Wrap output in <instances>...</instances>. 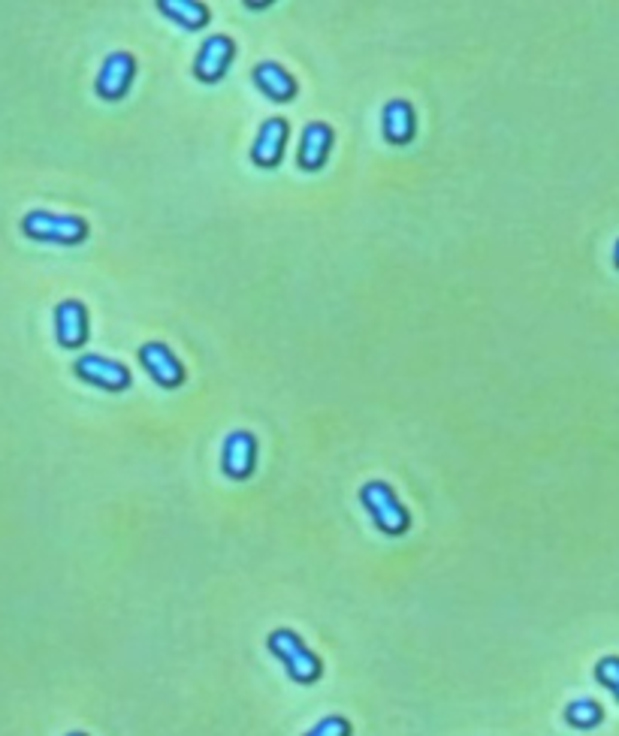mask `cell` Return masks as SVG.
<instances>
[{"label": "cell", "mask_w": 619, "mask_h": 736, "mask_svg": "<svg viewBox=\"0 0 619 736\" xmlns=\"http://www.w3.org/2000/svg\"><path fill=\"white\" fill-rule=\"evenodd\" d=\"M22 233L43 245L73 248L88 239V221L79 215H55L46 209H34L22 218Z\"/></svg>", "instance_id": "1"}, {"label": "cell", "mask_w": 619, "mask_h": 736, "mask_svg": "<svg viewBox=\"0 0 619 736\" xmlns=\"http://www.w3.org/2000/svg\"><path fill=\"white\" fill-rule=\"evenodd\" d=\"M266 646H269V652L287 667V673H290L293 682H299V685H312V682L321 679L324 667H321L318 655L302 643V637H299L296 631L278 628V631L269 634Z\"/></svg>", "instance_id": "2"}, {"label": "cell", "mask_w": 619, "mask_h": 736, "mask_svg": "<svg viewBox=\"0 0 619 736\" xmlns=\"http://www.w3.org/2000/svg\"><path fill=\"white\" fill-rule=\"evenodd\" d=\"M360 501H363V507L369 510L372 522H375L384 534L399 537V534L408 531L411 516H408V510L402 507V501L396 498V492H393L390 483H384V480H369V483L360 489Z\"/></svg>", "instance_id": "3"}, {"label": "cell", "mask_w": 619, "mask_h": 736, "mask_svg": "<svg viewBox=\"0 0 619 736\" xmlns=\"http://www.w3.org/2000/svg\"><path fill=\"white\" fill-rule=\"evenodd\" d=\"M73 372L88 381L91 387L97 390H106V393H124L133 378H130V368L124 362H115V359H106L100 353H82L76 356L73 362Z\"/></svg>", "instance_id": "4"}, {"label": "cell", "mask_w": 619, "mask_h": 736, "mask_svg": "<svg viewBox=\"0 0 619 736\" xmlns=\"http://www.w3.org/2000/svg\"><path fill=\"white\" fill-rule=\"evenodd\" d=\"M139 362L151 375V381L164 390H179L185 384V365L176 359V353L161 341H145L139 347Z\"/></svg>", "instance_id": "5"}, {"label": "cell", "mask_w": 619, "mask_h": 736, "mask_svg": "<svg viewBox=\"0 0 619 736\" xmlns=\"http://www.w3.org/2000/svg\"><path fill=\"white\" fill-rule=\"evenodd\" d=\"M236 55V43L224 34H212L209 40H203L197 58H194V76L203 85H215L227 76L230 61Z\"/></svg>", "instance_id": "6"}, {"label": "cell", "mask_w": 619, "mask_h": 736, "mask_svg": "<svg viewBox=\"0 0 619 736\" xmlns=\"http://www.w3.org/2000/svg\"><path fill=\"white\" fill-rule=\"evenodd\" d=\"M133 79H136V58H133L130 52H112V55L103 61L100 73H97L94 91H97L103 100L115 103V100H121V97L130 91Z\"/></svg>", "instance_id": "7"}, {"label": "cell", "mask_w": 619, "mask_h": 736, "mask_svg": "<svg viewBox=\"0 0 619 736\" xmlns=\"http://www.w3.org/2000/svg\"><path fill=\"white\" fill-rule=\"evenodd\" d=\"M257 465V441L251 432H230L221 447V471L233 480H248Z\"/></svg>", "instance_id": "8"}, {"label": "cell", "mask_w": 619, "mask_h": 736, "mask_svg": "<svg viewBox=\"0 0 619 736\" xmlns=\"http://www.w3.org/2000/svg\"><path fill=\"white\" fill-rule=\"evenodd\" d=\"M55 338L64 350H79L88 341V311L79 299H64L55 308Z\"/></svg>", "instance_id": "9"}, {"label": "cell", "mask_w": 619, "mask_h": 736, "mask_svg": "<svg viewBox=\"0 0 619 736\" xmlns=\"http://www.w3.org/2000/svg\"><path fill=\"white\" fill-rule=\"evenodd\" d=\"M333 148V127L324 121H312L302 127L299 139V169L305 172H318L327 163V154Z\"/></svg>", "instance_id": "10"}, {"label": "cell", "mask_w": 619, "mask_h": 736, "mask_svg": "<svg viewBox=\"0 0 619 736\" xmlns=\"http://www.w3.org/2000/svg\"><path fill=\"white\" fill-rule=\"evenodd\" d=\"M284 145H287V121L284 118H269L260 130H257V139L251 145V160L263 169H272L278 166L281 154H284Z\"/></svg>", "instance_id": "11"}, {"label": "cell", "mask_w": 619, "mask_h": 736, "mask_svg": "<svg viewBox=\"0 0 619 736\" xmlns=\"http://www.w3.org/2000/svg\"><path fill=\"white\" fill-rule=\"evenodd\" d=\"M251 79L275 103H290L296 97V79L275 61H260L251 73Z\"/></svg>", "instance_id": "12"}, {"label": "cell", "mask_w": 619, "mask_h": 736, "mask_svg": "<svg viewBox=\"0 0 619 736\" xmlns=\"http://www.w3.org/2000/svg\"><path fill=\"white\" fill-rule=\"evenodd\" d=\"M417 121L408 100H390L381 112V133L390 145H408L414 139Z\"/></svg>", "instance_id": "13"}, {"label": "cell", "mask_w": 619, "mask_h": 736, "mask_svg": "<svg viewBox=\"0 0 619 736\" xmlns=\"http://www.w3.org/2000/svg\"><path fill=\"white\" fill-rule=\"evenodd\" d=\"M158 10L185 31H200L209 22V7L203 0H161Z\"/></svg>", "instance_id": "14"}, {"label": "cell", "mask_w": 619, "mask_h": 736, "mask_svg": "<svg viewBox=\"0 0 619 736\" xmlns=\"http://www.w3.org/2000/svg\"><path fill=\"white\" fill-rule=\"evenodd\" d=\"M601 718H604V709H601L595 700H589V697L574 700V703H568V709H565V721H568L571 727H580V730L598 727Z\"/></svg>", "instance_id": "15"}, {"label": "cell", "mask_w": 619, "mask_h": 736, "mask_svg": "<svg viewBox=\"0 0 619 736\" xmlns=\"http://www.w3.org/2000/svg\"><path fill=\"white\" fill-rule=\"evenodd\" d=\"M595 679L619 700V658L616 655H607L595 664Z\"/></svg>", "instance_id": "16"}, {"label": "cell", "mask_w": 619, "mask_h": 736, "mask_svg": "<svg viewBox=\"0 0 619 736\" xmlns=\"http://www.w3.org/2000/svg\"><path fill=\"white\" fill-rule=\"evenodd\" d=\"M305 736H351V721L342 715H330V718H321Z\"/></svg>", "instance_id": "17"}, {"label": "cell", "mask_w": 619, "mask_h": 736, "mask_svg": "<svg viewBox=\"0 0 619 736\" xmlns=\"http://www.w3.org/2000/svg\"><path fill=\"white\" fill-rule=\"evenodd\" d=\"M613 263H616V269H619V242L613 245Z\"/></svg>", "instance_id": "18"}, {"label": "cell", "mask_w": 619, "mask_h": 736, "mask_svg": "<svg viewBox=\"0 0 619 736\" xmlns=\"http://www.w3.org/2000/svg\"><path fill=\"white\" fill-rule=\"evenodd\" d=\"M67 736H85V733H67Z\"/></svg>", "instance_id": "19"}]
</instances>
